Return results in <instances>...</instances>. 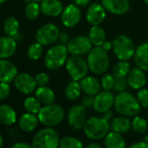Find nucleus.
Instances as JSON below:
<instances>
[{
  "mask_svg": "<svg viewBox=\"0 0 148 148\" xmlns=\"http://www.w3.org/2000/svg\"><path fill=\"white\" fill-rule=\"evenodd\" d=\"M116 111L122 116H137L141 110V106L137 98L130 92H122L118 93L114 100Z\"/></svg>",
  "mask_w": 148,
  "mask_h": 148,
  "instance_id": "obj_1",
  "label": "nucleus"
},
{
  "mask_svg": "<svg viewBox=\"0 0 148 148\" xmlns=\"http://www.w3.org/2000/svg\"><path fill=\"white\" fill-rule=\"evenodd\" d=\"M89 70L95 74H104L110 64L109 56L107 51L102 46H95L89 51L86 58Z\"/></svg>",
  "mask_w": 148,
  "mask_h": 148,
  "instance_id": "obj_2",
  "label": "nucleus"
},
{
  "mask_svg": "<svg viewBox=\"0 0 148 148\" xmlns=\"http://www.w3.org/2000/svg\"><path fill=\"white\" fill-rule=\"evenodd\" d=\"M38 120L47 127H52L59 125L64 118V108L56 104L46 105L41 107L38 113Z\"/></svg>",
  "mask_w": 148,
  "mask_h": 148,
  "instance_id": "obj_3",
  "label": "nucleus"
},
{
  "mask_svg": "<svg viewBox=\"0 0 148 148\" xmlns=\"http://www.w3.org/2000/svg\"><path fill=\"white\" fill-rule=\"evenodd\" d=\"M110 125L108 120L103 117H92L86 119L83 127L86 136L91 139H100L106 136L109 132Z\"/></svg>",
  "mask_w": 148,
  "mask_h": 148,
  "instance_id": "obj_4",
  "label": "nucleus"
},
{
  "mask_svg": "<svg viewBox=\"0 0 148 148\" xmlns=\"http://www.w3.org/2000/svg\"><path fill=\"white\" fill-rule=\"evenodd\" d=\"M68 49L66 45L58 44L51 46L45 57V64L50 70H57L62 67L68 58Z\"/></svg>",
  "mask_w": 148,
  "mask_h": 148,
  "instance_id": "obj_5",
  "label": "nucleus"
},
{
  "mask_svg": "<svg viewBox=\"0 0 148 148\" xmlns=\"http://www.w3.org/2000/svg\"><path fill=\"white\" fill-rule=\"evenodd\" d=\"M59 135L51 127L39 130L33 137V148H58L59 145Z\"/></svg>",
  "mask_w": 148,
  "mask_h": 148,
  "instance_id": "obj_6",
  "label": "nucleus"
},
{
  "mask_svg": "<svg viewBox=\"0 0 148 148\" xmlns=\"http://www.w3.org/2000/svg\"><path fill=\"white\" fill-rule=\"evenodd\" d=\"M112 51L119 60L127 61L134 56L136 48L129 37L118 35L112 41Z\"/></svg>",
  "mask_w": 148,
  "mask_h": 148,
  "instance_id": "obj_7",
  "label": "nucleus"
},
{
  "mask_svg": "<svg viewBox=\"0 0 148 148\" xmlns=\"http://www.w3.org/2000/svg\"><path fill=\"white\" fill-rule=\"evenodd\" d=\"M65 67L72 80L76 81H80L85 78L89 71L87 61L81 56L76 55H71L67 58Z\"/></svg>",
  "mask_w": 148,
  "mask_h": 148,
  "instance_id": "obj_8",
  "label": "nucleus"
},
{
  "mask_svg": "<svg viewBox=\"0 0 148 148\" xmlns=\"http://www.w3.org/2000/svg\"><path fill=\"white\" fill-rule=\"evenodd\" d=\"M59 34L58 27L52 23H48L38 30L36 32V40L43 45H51L58 39Z\"/></svg>",
  "mask_w": 148,
  "mask_h": 148,
  "instance_id": "obj_9",
  "label": "nucleus"
},
{
  "mask_svg": "<svg viewBox=\"0 0 148 148\" xmlns=\"http://www.w3.org/2000/svg\"><path fill=\"white\" fill-rule=\"evenodd\" d=\"M92 42L88 37L79 36L70 39L66 47L71 55L83 56L88 54L92 50Z\"/></svg>",
  "mask_w": 148,
  "mask_h": 148,
  "instance_id": "obj_10",
  "label": "nucleus"
},
{
  "mask_svg": "<svg viewBox=\"0 0 148 148\" xmlns=\"http://www.w3.org/2000/svg\"><path fill=\"white\" fill-rule=\"evenodd\" d=\"M86 121V109L82 105H76L70 108L67 114V122L73 130H80Z\"/></svg>",
  "mask_w": 148,
  "mask_h": 148,
  "instance_id": "obj_11",
  "label": "nucleus"
},
{
  "mask_svg": "<svg viewBox=\"0 0 148 148\" xmlns=\"http://www.w3.org/2000/svg\"><path fill=\"white\" fill-rule=\"evenodd\" d=\"M81 17L82 13L79 6L71 4L64 8L61 13V22L66 27H73L80 22Z\"/></svg>",
  "mask_w": 148,
  "mask_h": 148,
  "instance_id": "obj_12",
  "label": "nucleus"
},
{
  "mask_svg": "<svg viewBox=\"0 0 148 148\" xmlns=\"http://www.w3.org/2000/svg\"><path fill=\"white\" fill-rule=\"evenodd\" d=\"M14 86L21 93L31 94L36 90L37 84L35 79L29 73L21 72L16 76L14 79Z\"/></svg>",
  "mask_w": 148,
  "mask_h": 148,
  "instance_id": "obj_13",
  "label": "nucleus"
},
{
  "mask_svg": "<svg viewBox=\"0 0 148 148\" xmlns=\"http://www.w3.org/2000/svg\"><path fill=\"white\" fill-rule=\"evenodd\" d=\"M114 100L115 97L111 91L101 92L94 97L93 108L96 112L104 113L110 111L112 106H114Z\"/></svg>",
  "mask_w": 148,
  "mask_h": 148,
  "instance_id": "obj_14",
  "label": "nucleus"
},
{
  "mask_svg": "<svg viewBox=\"0 0 148 148\" xmlns=\"http://www.w3.org/2000/svg\"><path fill=\"white\" fill-rule=\"evenodd\" d=\"M16 65L7 58H0V82L11 83L18 75Z\"/></svg>",
  "mask_w": 148,
  "mask_h": 148,
  "instance_id": "obj_15",
  "label": "nucleus"
},
{
  "mask_svg": "<svg viewBox=\"0 0 148 148\" xmlns=\"http://www.w3.org/2000/svg\"><path fill=\"white\" fill-rule=\"evenodd\" d=\"M106 13L104 6L99 3L92 4L86 11V20L92 25H99L106 18Z\"/></svg>",
  "mask_w": 148,
  "mask_h": 148,
  "instance_id": "obj_16",
  "label": "nucleus"
},
{
  "mask_svg": "<svg viewBox=\"0 0 148 148\" xmlns=\"http://www.w3.org/2000/svg\"><path fill=\"white\" fill-rule=\"evenodd\" d=\"M126 79L128 86L135 90H140L146 83V78L144 70L138 66L130 70L126 76Z\"/></svg>",
  "mask_w": 148,
  "mask_h": 148,
  "instance_id": "obj_17",
  "label": "nucleus"
},
{
  "mask_svg": "<svg viewBox=\"0 0 148 148\" xmlns=\"http://www.w3.org/2000/svg\"><path fill=\"white\" fill-rule=\"evenodd\" d=\"M102 5L106 11L115 15H124L130 9L128 0H102Z\"/></svg>",
  "mask_w": 148,
  "mask_h": 148,
  "instance_id": "obj_18",
  "label": "nucleus"
},
{
  "mask_svg": "<svg viewBox=\"0 0 148 148\" xmlns=\"http://www.w3.org/2000/svg\"><path fill=\"white\" fill-rule=\"evenodd\" d=\"M17 40L10 36L0 37V58H8L17 51Z\"/></svg>",
  "mask_w": 148,
  "mask_h": 148,
  "instance_id": "obj_19",
  "label": "nucleus"
},
{
  "mask_svg": "<svg viewBox=\"0 0 148 148\" xmlns=\"http://www.w3.org/2000/svg\"><path fill=\"white\" fill-rule=\"evenodd\" d=\"M41 12L48 17H57L61 15L64 7L59 0H44L40 5Z\"/></svg>",
  "mask_w": 148,
  "mask_h": 148,
  "instance_id": "obj_20",
  "label": "nucleus"
},
{
  "mask_svg": "<svg viewBox=\"0 0 148 148\" xmlns=\"http://www.w3.org/2000/svg\"><path fill=\"white\" fill-rule=\"evenodd\" d=\"M79 84L82 91L87 95L96 96L100 92L101 83H99V81L94 77L86 76L80 80Z\"/></svg>",
  "mask_w": 148,
  "mask_h": 148,
  "instance_id": "obj_21",
  "label": "nucleus"
},
{
  "mask_svg": "<svg viewBox=\"0 0 148 148\" xmlns=\"http://www.w3.org/2000/svg\"><path fill=\"white\" fill-rule=\"evenodd\" d=\"M133 58L138 67L144 71H148V42L138 46Z\"/></svg>",
  "mask_w": 148,
  "mask_h": 148,
  "instance_id": "obj_22",
  "label": "nucleus"
},
{
  "mask_svg": "<svg viewBox=\"0 0 148 148\" xmlns=\"http://www.w3.org/2000/svg\"><path fill=\"white\" fill-rule=\"evenodd\" d=\"M38 121L39 120H38V116H36L33 113L27 112V113L23 114L20 117L18 120V125L22 131L28 132L33 131L37 127Z\"/></svg>",
  "mask_w": 148,
  "mask_h": 148,
  "instance_id": "obj_23",
  "label": "nucleus"
},
{
  "mask_svg": "<svg viewBox=\"0 0 148 148\" xmlns=\"http://www.w3.org/2000/svg\"><path fill=\"white\" fill-rule=\"evenodd\" d=\"M125 140L121 133L112 132L106 134L105 138L106 148H125Z\"/></svg>",
  "mask_w": 148,
  "mask_h": 148,
  "instance_id": "obj_24",
  "label": "nucleus"
},
{
  "mask_svg": "<svg viewBox=\"0 0 148 148\" xmlns=\"http://www.w3.org/2000/svg\"><path fill=\"white\" fill-rule=\"evenodd\" d=\"M35 95L36 98L38 99V101L44 106L53 104V102L55 101L54 92L50 87H47L46 86H38V88L36 89Z\"/></svg>",
  "mask_w": 148,
  "mask_h": 148,
  "instance_id": "obj_25",
  "label": "nucleus"
},
{
  "mask_svg": "<svg viewBox=\"0 0 148 148\" xmlns=\"http://www.w3.org/2000/svg\"><path fill=\"white\" fill-rule=\"evenodd\" d=\"M17 114L14 109L8 105H0V123L10 125L16 122Z\"/></svg>",
  "mask_w": 148,
  "mask_h": 148,
  "instance_id": "obj_26",
  "label": "nucleus"
},
{
  "mask_svg": "<svg viewBox=\"0 0 148 148\" xmlns=\"http://www.w3.org/2000/svg\"><path fill=\"white\" fill-rule=\"evenodd\" d=\"M111 126L113 132L119 133H125L127 132L132 127V122L127 119L125 116H119L116 117L112 120Z\"/></svg>",
  "mask_w": 148,
  "mask_h": 148,
  "instance_id": "obj_27",
  "label": "nucleus"
},
{
  "mask_svg": "<svg viewBox=\"0 0 148 148\" xmlns=\"http://www.w3.org/2000/svg\"><path fill=\"white\" fill-rule=\"evenodd\" d=\"M92 44L95 46H102L106 41V32L104 29L99 25H92L89 31V36Z\"/></svg>",
  "mask_w": 148,
  "mask_h": 148,
  "instance_id": "obj_28",
  "label": "nucleus"
},
{
  "mask_svg": "<svg viewBox=\"0 0 148 148\" xmlns=\"http://www.w3.org/2000/svg\"><path fill=\"white\" fill-rule=\"evenodd\" d=\"M81 86L79 81L72 80L68 83L64 89V95L69 100H75L77 99L81 93Z\"/></svg>",
  "mask_w": 148,
  "mask_h": 148,
  "instance_id": "obj_29",
  "label": "nucleus"
},
{
  "mask_svg": "<svg viewBox=\"0 0 148 148\" xmlns=\"http://www.w3.org/2000/svg\"><path fill=\"white\" fill-rule=\"evenodd\" d=\"M19 22L17 18L9 17L4 24V32L7 36L15 38L18 34Z\"/></svg>",
  "mask_w": 148,
  "mask_h": 148,
  "instance_id": "obj_30",
  "label": "nucleus"
},
{
  "mask_svg": "<svg viewBox=\"0 0 148 148\" xmlns=\"http://www.w3.org/2000/svg\"><path fill=\"white\" fill-rule=\"evenodd\" d=\"M130 70V64L127 61L120 60L114 65L112 69V75L115 78H125Z\"/></svg>",
  "mask_w": 148,
  "mask_h": 148,
  "instance_id": "obj_31",
  "label": "nucleus"
},
{
  "mask_svg": "<svg viewBox=\"0 0 148 148\" xmlns=\"http://www.w3.org/2000/svg\"><path fill=\"white\" fill-rule=\"evenodd\" d=\"M59 148H84L82 142L75 138V137H71L66 136L60 139L59 141Z\"/></svg>",
  "mask_w": 148,
  "mask_h": 148,
  "instance_id": "obj_32",
  "label": "nucleus"
},
{
  "mask_svg": "<svg viewBox=\"0 0 148 148\" xmlns=\"http://www.w3.org/2000/svg\"><path fill=\"white\" fill-rule=\"evenodd\" d=\"M40 12H41L40 5L37 2L31 1V2L27 3V5L25 6V16L28 19L34 20V19L38 18Z\"/></svg>",
  "mask_w": 148,
  "mask_h": 148,
  "instance_id": "obj_33",
  "label": "nucleus"
},
{
  "mask_svg": "<svg viewBox=\"0 0 148 148\" xmlns=\"http://www.w3.org/2000/svg\"><path fill=\"white\" fill-rule=\"evenodd\" d=\"M24 106L27 112H31L33 114H38L41 109V103L38 101L37 98L29 97L24 102Z\"/></svg>",
  "mask_w": 148,
  "mask_h": 148,
  "instance_id": "obj_34",
  "label": "nucleus"
},
{
  "mask_svg": "<svg viewBox=\"0 0 148 148\" xmlns=\"http://www.w3.org/2000/svg\"><path fill=\"white\" fill-rule=\"evenodd\" d=\"M43 45L38 42L32 44L27 51V56L32 60H38L43 54Z\"/></svg>",
  "mask_w": 148,
  "mask_h": 148,
  "instance_id": "obj_35",
  "label": "nucleus"
},
{
  "mask_svg": "<svg viewBox=\"0 0 148 148\" xmlns=\"http://www.w3.org/2000/svg\"><path fill=\"white\" fill-rule=\"evenodd\" d=\"M132 127L135 132L138 133H144L148 131V125L146 120L140 116H135L133 118L132 121Z\"/></svg>",
  "mask_w": 148,
  "mask_h": 148,
  "instance_id": "obj_36",
  "label": "nucleus"
},
{
  "mask_svg": "<svg viewBox=\"0 0 148 148\" xmlns=\"http://www.w3.org/2000/svg\"><path fill=\"white\" fill-rule=\"evenodd\" d=\"M115 83V77L112 74L106 73L101 79V87L104 91H111L114 87Z\"/></svg>",
  "mask_w": 148,
  "mask_h": 148,
  "instance_id": "obj_37",
  "label": "nucleus"
},
{
  "mask_svg": "<svg viewBox=\"0 0 148 148\" xmlns=\"http://www.w3.org/2000/svg\"><path fill=\"white\" fill-rule=\"evenodd\" d=\"M127 86H128V83H127L126 78H115V83H114L113 90L116 92L119 93V92H125Z\"/></svg>",
  "mask_w": 148,
  "mask_h": 148,
  "instance_id": "obj_38",
  "label": "nucleus"
},
{
  "mask_svg": "<svg viewBox=\"0 0 148 148\" xmlns=\"http://www.w3.org/2000/svg\"><path fill=\"white\" fill-rule=\"evenodd\" d=\"M137 99L141 106L148 107V90L140 89L137 94Z\"/></svg>",
  "mask_w": 148,
  "mask_h": 148,
  "instance_id": "obj_39",
  "label": "nucleus"
},
{
  "mask_svg": "<svg viewBox=\"0 0 148 148\" xmlns=\"http://www.w3.org/2000/svg\"><path fill=\"white\" fill-rule=\"evenodd\" d=\"M34 79H35L37 86H45L50 81V77L45 72H40V73L37 74Z\"/></svg>",
  "mask_w": 148,
  "mask_h": 148,
  "instance_id": "obj_40",
  "label": "nucleus"
},
{
  "mask_svg": "<svg viewBox=\"0 0 148 148\" xmlns=\"http://www.w3.org/2000/svg\"><path fill=\"white\" fill-rule=\"evenodd\" d=\"M11 93V86L9 83L0 82V100H4L9 97Z\"/></svg>",
  "mask_w": 148,
  "mask_h": 148,
  "instance_id": "obj_41",
  "label": "nucleus"
},
{
  "mask_svg": "<svg viewBox=\"0 0 148 148\" xmlns=\"http://www.w3.org/2000/svg\"><path fill=\"white\" fill-rule=\"evenodd\" d=\"M93 103H94V96L87 95V94H86V96H84V97L82 98L81 105H82L86 109L93 107Z\"/></svg>",
  "mask_w": 148,
  "mask_h": 148,
  "instance_id": "obj_42",
  "label": "nucleus"
},
{
  "mask_svg": "<svg viewBox=\"0 0 148 148\" xmlns=\"http://www.w3.org/2000/svg\"><path fill=\"white\" fill-rule=\"evenodd\" d=\"M58 40L59 41V44L64 45H67V44L70 41L69 34L67 32H61L59 34V37H58Z\"/></svg>",
  "mask_w": 148,
  "mask_h": 148,
  "instance_id": "obj_43",
  "label": "nucleus"
},
{
  "mask_svg": "<svg viewBox=\"0 0 148 148\" xmlns=\"http://www.w3.org/2000/svg\"><path fill=\"white\" fill-rule=\"evenodd\" d=\"M91 2V0H73V4L79 7H86Z\"/></svg>",
  "mask_w": 148,
  "mask_h": 148,
  "instance_id": "obj_44",
  "label": "nucleus"
},
{
  "mask_svg": "<svg viewBox=\"0 0 148 148\" xmlns=\"http://www.w3.org/2000/svg\"><path fill=\"white\" fill-rule=\"evenodd\" d=\"M130 148H148V142L145 141L136 142L133 145H132Z\"/></svg>",
  "mask_w": 148,
  "mask_h": 148,
  "instance_id": "obj_45",
  "label": "nucleus"
},
{
  "mask_svg": "<svg viewBox=\"0 0 148 148\" xmlns=\"http://www.w3.org/2000/svg\"><path fill=\"white\" fill-rule=\"evenodd\" d=\"M11 148H33L32 145H29L28 143L25 142H18L14 144Z\"/></svg>",
  "mask_w": 148,
  "mask_h": 148,
  "instance_id": "obj_46",
  "label": "nucleus"
},
{
  "mask_svg": "<svg viewBox=\"0 0 148 148\" xmlns=\"http://www.w3.org/2000/svg\"><path fill=\"white\" fill-rule=\"evenodd\" d=\"M102 47L106 50V51H110L112 48V42H111V41H108V40H106L104 43H103V45H102Z\"/></svg>",
  "mask_w": 148,
  "mask_h": 148,
  "instance_id": "obj_47",
  "label": "nucleus"
},
{
  "mask_svg": "<svg viewBox=\"0 0 148 148\" xmlns=\"http://www.w3.org/2000/svg\"><path fill=\"white\" fill-rule=\"evenodd\" d=\"M86 148H102L101 145L98 143H91L88 145H86Z\"/></svg>",
  "mask_w": 148,
  "mask_h": 148,
  "instance_id": "obj_48",
  "label": "nucleus"
},
{
  "mask_svg": "<svg viewBox=\"0 0 148 148\" xmlns=\"http://www.w3.org/2000/svg\"><path fill=\"white\" fill-rule=\"evenodd\" d=\"M112 116V113L110 112V111H107V112H104V116H103V118L104 119H106V120H109L110 119H111V117Z\"/></svg>",
  "mask_w": 148,
  "mask_h": 148,
  "instance_id": "obj_49",
  "label": "nucleus"
},
{
  "mask_svg": "<svg viewBox=\"0 0 148 148\" xmlns=\"http://www.w3.org/2000/svg\"><path fill=\"white\" fill-rule=\"evenodd\" d=\"M3 142H4V140H3V137H2L1 133H0V148H1V147H2V145H3Z\"/></svg>",
  "mask_w": 148,
  "mask_h": 148,
  "instance_id": "obj_50",
  "label": "nucleus"
},
{
  "mask_svg": "<svg viewBox=\"0 0 148 148\" xmlns=\"http://www.w3.org/2000/svg\"><path fill=\"white\" fill-rule=\"evenodd\" d=\"M31 1H34V2L39 3V2H43V1H44V0H31Z\"/></svg>",
  "mask_w": 148,
  "mask_h": 148,
  "instance_id": "obj_51",
  "label": "nucleus"
},
{
  "mask_svg": "<svg viewBox=\"0 0 148 148\" xmlns=\"http://www.w3.org/2000/svg\"><path fill=\"white\" fill-rule=\"evenodd\" d=\"M7 0H0V5H3L4 3H5Z\"/></svg>",
  "mask_w": 148,
  "mask_h": 148,
  "instance_id": "obj_52",
  "label": "nucleus"
},
{
  "mask_svg": "<svg viewBox=\"0 0 148 148\" xmlns=\"http://www.w3.org/2000/svg\"><path fill=\"white\" fill-rule=\"evenodd\" d=\"M144 2H145V4H147V5H148V0H144Z\"/></svg>",
  "mask_w": 148,
  "mask_h": 148,
  "instance_id": "obj_53",
  "label": "nucleus"
}]
</instances>
